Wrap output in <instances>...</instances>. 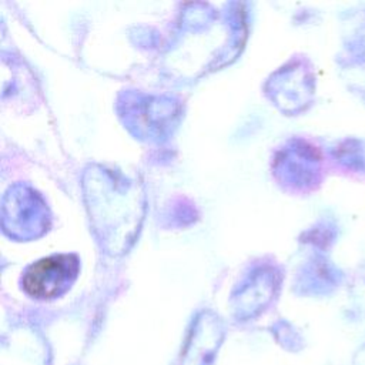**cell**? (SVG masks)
<instances>
[{
    "instance_id": "6da1fadb",
    "label": "cell",
    "mask_w": 365,
    "mask_h": 365,
    "mask_svg": "<svg viewBox=\"0 0 365 365\" xmlns=\"http://www.w3.org/2000/svg\"><path fill=\"white\" fill-rule=\"evenodd\" d=\"M78 259L74 255L58 254L31 264L23 275L24 291L40 299L57 297L74 281Z\"/></svg>"
}]
</instances>
